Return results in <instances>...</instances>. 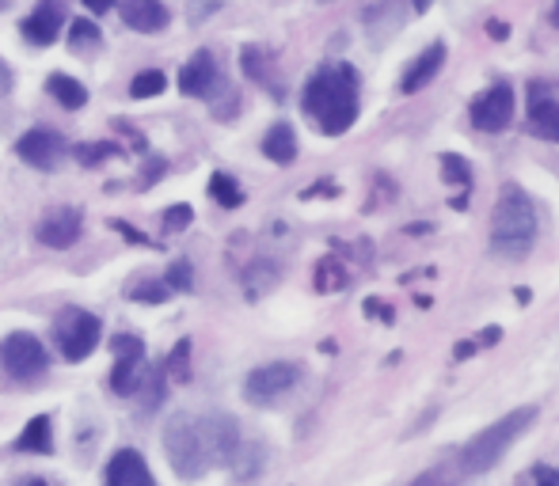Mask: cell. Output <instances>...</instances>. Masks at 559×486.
<instances>
[{"instance_id": "cell-1", "label": "cell", "mask_w": 559, "mask_h": 486, "mask_svg": "<svg viewBox=\"0 0 559 486\" xmlns=\"http://www.w3.org/2000/svg\"><path fill=\"white\" fill-rule=\"evenodd\" d=\"M305 114L316 130L339 137L358 122V73L347 61H328L305 84Z\"/></svg>"}, {"instance_id": "cell-2", "label": "cell", "mask_w": 559, "mask_h": 486, "mask_svg": "<svg viewBox=\"0 0 559 486\" xmlns=\"http://www.w3.org/2000/svg\"><path fill=\"white\" fill-rule=\"evenodd\" d=\"M533 243H537V206L518 183H506L491 209V251L499 259H525Z\"/></svg>"}, {"instance_id": "cell-3", "label": "cell", "mask_w": 559, "mask_h": 486, "mask_svg": "<svg viewBox=\"0 0 559 486\" xmlns=\"http://www.w3.org/2000/svg\"><path fill=\"white\" fill-rule=\"evenodd\" d=\"M533 422H537V407H518V411H510L506 418H499V422H491L487 430H480L461 449V460H457L461 471L464 475H483V471H491L502 456H506V449H510Z\"/></svg>"}, {"instance_id": "cell-4", "label": "cell", "mask_w": 559, "mask_h": 486, "mask_svg": "<svg viewBox=\"0 0 559 486\" xmlns=\"http://www.w3.org/2000/svg\"><path fill=\"white\" fill-rule=\"evenodd\" d=\"M164 449H168V460H172L179 479H202L210 471V452L202 441L198 418H187V414L172 418L164 430Z\"/></svg>"}, {"instance_id": "cell-5", "label": "cell", "mask_w": 559, "mask_h": 486, "mask_svg": "<svg viewBox=\"0 0 559 486\" xmlns=\"http://www.w3.org/2000/svg\"><path fill=\"white\" fill-rule=\"evenodd\" d=\"M54 335H58V350L65 361H84V357L99 346L103 327H99V319L92 316V312H84V308H65L58 316V323H54Z\"/></svg>"}, {"instance_id": "cell-6", "label": "cell", "mask_w": 559, "mask_h": 486, "mask_svg": "<svg viewBox=\"0 0 559 486\" xmlns=\"http://www.w3.org/2000/svg\"><path fill=\"white\" fill-rule=\"evenodd\" d=\"M0 365H4V373L12 376V380H20V384H35L46 376V350H42V342L35 335H27V331H16V335L4 338V346H0Z\"/></svg>"}, {"instance_id": "cell-7", "label": "cell", "mask_w": 559, "mask_h": 486, "mask_svg": "<svg viewBox=\"0 0 559 486\" xmlns=\"http://www.w3.org/2000/svg\"><path fill=\"white\" fill-rule=\"evenodd\" d=\"M297 384H301V365H293V361H270V365L251 369L248 380H244V395H248V403H255V407H270V403H278Z\"/></svg>"}, {"instance_id": "cell-8", "label": "cell", "mask_w": 559, "mask_h": 486, "mask_svg": "<svg viewBox=\"0 0 559 486\" xmlns=\"http://www.w3.org/2000/svg\"><path fill=\"white\" fill-rule=\"evenodd\" d=\"M202 426V441H206V452H210V468H229L240 456V426L232 422L229 414H202L198 418Z\"/></svg>"}, {"instance_id": "cell-9", "label": "cell", "mask_w": 559, "mask_h": 486, "mask_svg": "<svg viewBox=\"0 0 559 486\" xmlns=\"http://www.w3.org/2000/svg\"><path fill=\"white\" fill-rule=\"evenodd\" d=\"M514 118V88L510 84H491L487 92L472 103V126L483 133H502Z\"/></svg>"}, {"instance_id": "cell-10", "label": "cell", "mask_w": 559, "mask_h": 486, "mask_svg": "<svg viewBox=\"0 0 559 486\" xmlns=\"http://www.w3.org/2000/svg\"><path fill=\"white\" fill-rule=\"evenodd\" d=\"M16 152H20L23 164H31L39 171H54L65 160V137L54 130H31L20 137Z\"/></svg>"}, {"instance_id": "cell-11", "label": "cell", "mask_w": 559, "mask_h": 486, "mask_svg": "<svg viewBox=\"0 0 559 486\" xmlns=\"http://www.w3.org/2000/svg\"><path fill=\"white\" fill-rule=\"evenodd\" d=\"M80 228H84L80 209L61 206V209H50V213L42 217L39 228H35V240L46 243V247H54V251H65V247H73V243L80 240Z\"/></svg>"}, {"instance_id": "cell-12", "label": "cell", "mask_w": 559, "mask_h": 486, "mask_svg": "<svg viewBox=\"0 0 559 486\" xmlns=\"http://www.w3.org/2000/svg\"><path fill=\"white\" fill-rule=\"evenodd\" d=\"M115 373H111V388L118 395H134L137 376H141V357H145V342L137 335H122L115 338Z\"/></svg>"}, {"instance_id": "cell-13", "label": "cell", "mask_w": 559, "mask_h": 486, "mask_svg": "<svg viewBox=\"0 0 559 486\" xmlns=\"http://www.w3.org/2000/svg\"><path fill=\"white\" fill-rule=\"evenodd\" d=\"M61 27H65V8H61V0H42L39 8L23 19L20 31H23L27 42H35V46H50V42H58Z\"/></svg>"}, {"instance_id": "cell-14", "label": "cell", "mask_w": 559, "mask_h": 486, "mask_svg": "<svg viewBox=\"0 0 559 486\" xmlns=\"http://www.w3.org/2000/svg\"><path fill=\"white\" fill-rule=\"evenodd\" d=\"M107 486H156L153 471L137 449H122L107 464Z\"/></svg>"}, {"instance_id": "cell-15", "label": "cell", "mask_w": 559, "mask_h": 486, "mask_svg": "<svg viewBox=\"0 0 559 486\" xmlns=\"http://www.w3.org/2000/svg\"><path fill=\"white\" fill-rule=\"evenodd\" d=\"M122 23L141 35H156L172 23V12L160 0H122Z\"/></svg>"}, {"instance_id": "cell-16", "label": "cell", "mask_w": 559, "mask_h": 486, "mask_svg": "<svg viewBox=\"0 0 559 486\" xmlns=\"http://www.w3.org/2000/svg\"><path fill=\"white\" fill-rule=\"evenodd\" d=\"M213 84H217V61H213L210 50H198L183 65V73H179V92L194 95V99H206L213 92Z\"/></svg>"}, {"instance_id": "cell-17", "label": "cell", "mask_w": 559, "mask_h": 486, "mask_svg": "<svg viewBox=\"0 0 559 486\" xmlns=\"http://www.w3.org/2000/svg\"><path fill=\"white\" fill-rule=\"evenodd\" d=\"M442 65H445V42H430L423 54L411 61V69H407L404 80H400V92L404 95L423 92L426 84L442 73Z\"/></svg>"}, {"instance_id": "cell-18", "label": "cell", "mask_w": 559, "mask_h": 486, "mask_svg": "<svg viewBox=\"0 0 559 486\" xmlns=\"http://www.w3.org/2000/svg\"><path fill=\"white\" fill-rule=\"evenodd\" d=\"M529 133L559 145V99L533 92V103H529Z\"/></svg>"}, {"instance_id": "cell-19", "label": "cell", "mask_w": 559, "mask_h": 486, "mask_svg": "<svg viewBox=\"0 0 559 486\" xmlns=\"http://www.w3.org/2000/svg\"><path fill=\"white\" fill-rule=\"evenodd\" d=\"M263 152H267V160L274 164H293L297 160V137H293V126L290 122H274L263 137Z\"/></svg>"}, {"instance_id": "cell-20", "label": "cell", "mask_w": 559, "mask_h": 486, "mask_svg": "<svg viewBox=\"0 0 559 486\" xmlns=\"http://www.w3.org/2000/svg\"><path fill=\"white\" fill-rule=\"evenodd\" d=\"M16 449L20 452H39V456L54 452V426H50V418H46V414L31 418V422L23 426V433L16 437Z\"/></svg>"}, {"instance_id": "cell-21", "label": "cell", "mask_w": 559, "mask_h": 486, "mask_svg": "<svg viewBox=\"0 0 559 486\" xmlns=\"http://www.w3.org/2000/svg\"><path fill=\"white\" fill-rule=\"evenodd\" d=\"M46 88H50V95L58 99L65 111H80V107L88 103V92H84V84H80V80H73V76H65V73L50 76V80H46Z\"/></svg>"}, {"instance_id": "cell-22", "label": "cell", "mask_w": 559, "mask_h": 486, "mask_svg": "<svg viewBox=\"0 0 559 486\" xmlns=\"http://www.w3.org/2000/svg\"><path fill=\"white\" fill-rule=\"evenodd\" d=\"M164 373L172 376L175 384H187L191 380V338H179L172 346V357L164 361Z\"/></svg>"}, {"instance_id": "cell-23", "label": "cell", "mask_w": 559, "mask_h": 486, "mask_svg": "<svg viewBox=\"0 0 559 486\" xmlns=\"http://www.w3.org/2000/svg\"><path fill=\"white\" fill-rule=\"evenodd\" d=\"M210 194H213V202L225 209H236L244 202V190L236 187V179H232V175H221V171L210 179Z\"/></svg>"}, {"instance_id": "cell-24", "label": "cell", "mask_w": 559, "mask_h": 486, "mask_svg": "<svg viewBox=\"0 0 559 486\" xmlns=\"http://www.w3.org/2000/svg\"><path fill=\"white\" fill-rule=\"evenodd\" d=\"M164 88H168V76L160 73V69H145V73L134 76L130 95H134V99H153V95H160Z\"/></svg>"}, {"instance_id": "cell-25", "label": "cell", "mask_w": 559, "mask_h": 486, "mask_svg": "<svg viewBox=\"0 0 559 486\" xmlns=\"http://www.w3.org/2000/svg\"><path fill=\"white\" fill-rule=\"evenodd\" d=\"M442 179L449 187H468L472 183V168H468V160L457 156V152H445L442 156Z\"/></svg>"}, {"instance_id": "cell-26", "label": "cell", "mask_w": 559, "mask_h": 486, "mask_svg": "<svg viewBox=\"0 0 559 486\" xmlns=\"http://www.w3.org/2000/svg\"><path fill=\"white\" fill-rule=\"evenodd\" d=\"M347 285V274H343V262L335 259H324L316 266V289H324V293H335V289H343Z\"/></svg>"}, {"instance_id": "cell-27", "label": "cell", "mask_w": 559, "mask_h": 486, "mask_svg": "<svg viewBox=\"0 0 559 486\" xmlns=\"http://www.w3.org/2000/svg\"><path fill=\"white\" fill-rule=\"evenodd\" d=\"M240 65H244V73L251 80H267L270 76V65H267V50H259V46H244V54H240Z\"/></svg>"}, {"instance_id": "cell-28", "label": "cell", "mask_w": 559, "mask_h": 486, "mask_svg": "<svg viewBox=\"0 0 559 486\" xmlns=\"http://www.w3.org/2000/svg\"><path fill=\"white\" fill-rule=\"evenodd\" d=\"M270 281H274V266L270 262H255L248 270V278H244V289H248V297H263Z\"/></svg>"}, {"instance_id": "cell-29", "label": "cell", "mask_w": 559, "mask_h": 486, "mask_svg": "<svg viewBox=\"0 0 559 486\" xmlns=\"http://www.w3.org/2000/svg\"><path fill=\"white\" fill-rule=\"evenodd\" d=\"M168 293H172V289H168L164 281H137L134 289H130V297H134L137 304H164Z\"/></svg>"}, {"instance_id": "cell-30", "label": "cell", "mask_w": 559, "mask_h": 486, "mask_svg": "<svg viewBox=\"0 0 559 486\" xmlns=\"http://www.w3.org/2000/svg\"><path fill=\"white\" fill-rule=\"evenodd\" d=\"M111 156H118V145H111V141H103V145H80L77 149V160L84 168H99V164L111 160Z\"/></svg>"}, {"instance_id": "cell-31", "label": "cell", "mask_w": 559, "mask_h": 486, "mask_svg": "<svg viewBox=\"0 0 559 486\" xmlns=\"http://www.w3.org/2000/svg\"><path fill=\"white\" fill-rule=\"evenodd\" d=\"M411 486H457V468H430V471H423L419 479Z\"/></svg>"}, {"instance_id": "cell-32", "label": "cell", "mask_w": 559, "mask_h": 486, "mask_svg": "<svg viewBox=\"0 0 559 486\" xmlns=\"http://www.w3.org/2000/svg\"><path fill=\"white\" fill-rule=\"evenodd\" d=\"M191 274H194L191 262L179 259V262H172V270H168V278H164V285H168V289H191V285H194Z\"/></svg>"}, {"instance_id": "cell-33", "label": "cell", "mask_w": 559, "mask_h": 486, "mask_svg": "<svg viewBox=\"0 0 559 486\" xmlns=\"http://www.w3.org/2000/svg\"><path fill=\"white\" fill-rule=\"evenodd\" d=\"M194 221V209L191 206H172L168 213H164V228L168 232H183V228Z\"/></svg>"}, {"instance_id": "cell-34", "label": "cell", "mask_w": 559, "mask_h": 486, "mask_svg": "<svg viewBox=\"0 0 559 486\" xmlns=\"http://www.w3.org/2000/svg\"><path fill=\"white\" fill-rule=\"evenodd\" d=\"M69 42H73V46L99 42V27L96 23H88V19H77V23H73V31H69Z\"/></svg>"}, {"instance_id": "cell-35", "label": "cell", "mask_w": 559, "mask_h": 486, "mask_svg": "<svg viewBox=\"0 0 559 486\" xmlns=\"http://www.w3.org/2000/svg\"><path fill=\"white\" fill-rule=\"evenodd\" d=\"M533 483H537V486H559V471L556 468H544V464H540V468H533Z\"/></svg>"}, {"instance_id": "cell-36", "label": "cell", "mask_w": 559, "mask_h": 486, "mask_svg": "<svg viewBox=\"0 0 559 486\" xmlns=\"http://www.w3.org/2000/svg\"><path fill=\"white\" fill-rule=\"evenodd\" d=\"M111 228H115V232H122V236H130V240L141 243V247H149V240H145V236H141L134 225H126V221H111Z\"/></svg>"}, {"instance_id": "cell-37", "label": "cell", "mask_w": 559, "mask_h": 486, "mask_svg": "<svg viewBox=\"0 0 559 486\" xmlns=\"http://www.w3.org/2000/svg\"><path fill=\"white\" fill-rule=\"evenodd\" d=\"M476 350H480V342H476V338H468V342H457V346H453V357L464 361V357H472Z\"/></svg>"}, {"instance_id": "cell-38", "label": "cell", "mask_w": 559, "mask_h": 486, "mask_svg": "<svg viewBox=\"0 0 559 486\" xmlns=\"http://www.w3.org/2000/svg\"><path fill=\"white\" fill-rule=\"evenodd\" d=\"M80 4H84L88 12H96V16H103V12H111V8H115L118 0H80Z\"/></svg>"}, {"instance_id": "cell-39", "label": "cell", "mask_w": 559, "mask_h": 486, "mask_svg": "<svg viewBox=\"0 0 559 486\" xmlns=\"http://www.w3.org/2000/svg\"><path fill=\"white\" fill-rule=\"evenodd\" d=\"M487 35L495 38V42H502V38H510V27L499 23V19H491V23H487Z\"/></svg>"}, {"instance_id": "cell-40", "label": "cell", "mask_w": 559, "mask_h": 486, "mask_svg": "<svg viewBox=\"0 0 559 486\" xmlns=\"http://www.w3.org/2000/svg\"><path fill=\"white\" fill-rule=\"evenodd\" d=\"M8 92H12V73L0 65V95H8Z\"/></svg>"}, {"instance_id": "cell-41", "label": "cell", "mask_w": 559, "mask_h": 486, "mask_svg": "<svg viewBox=\"0 0 559 486\" xmlns=\"http://www.w3.org/2000/svg\"><path fill=\"white\" fill-rule=\"evenodd\" d=\"M499 327H487V331H483V346H495V342H499Z\"/></svg>"}, {"instance_id": "cell-42", "label": "cell", "mask_w": 559, "mask_h": 486, "mask_svg": "<svg viewBox=\"0 0 559 486\" xmlns=\"http://www.w3.org/2000/svg\"><path fill=\"white\" fill-rule=\"evenodd\" d=\"M411 4H415V12H426V8H430V0H411Z\"/></svg>"}, {"instance_id": "cell-43", "label": "cell", "mask_w": 559, "mask_h": 486, "mask_svg": "<svg viewBox=\"0 0 559 486\" xmlns=\"http://www.w3.org/2000/svg\"><path fill=\"white\" fill-rule=\"evenodd\" d=\"M20 486H50L46 479H27V483H20Z\"/></svg>"}, {"instance_id": "cell-44", "label": "cell", "mask_w": 559, "mask_h": 486, "mask_svg": "<svg viewBox=\"0 0 559 486\" xmlns=\"http://www.w3.org/2000/svg\"><path fill=\"white\" fill-rule=\"evenodd\" d=\"M552 23L559 27V0H556V8H552Z\"/></svg>"}]
</instances>
